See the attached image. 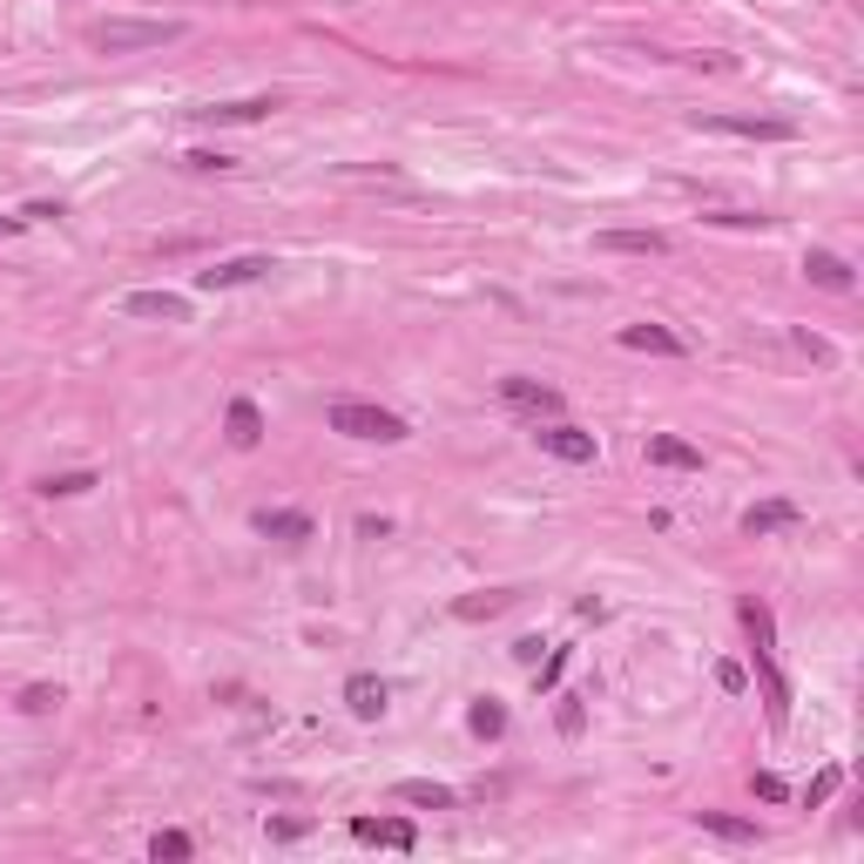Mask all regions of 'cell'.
Listing matches in <instances>:
<instances>
[{
    "label": "cell",
    "mask_w": 864,
    "mask_h": 864,
    "mask_svg": "<svg viewBox=\"0 0 864 864\" xmlns=\"http://www.w3.org/2000/svg\"><path fill=\"white\" fill-rule=\"evenodd\" d=\"M716 682H723V689L736 696V689H743V662H723V669H716Z\"/></svg>",
    "instance_id": "cell-33"
},
{
    "label": "cell",
    "mask_w": 864,
    "mask_h": 864,
    "mask_svg": "<svg viewBox=\"0 0 864 864\" xmlns=\"http://www.w3.org/2000/svg\"><path fill=\"white\" fill-rule=\"evenodd\" d=\"M500 399L506 406H521V412H534V419H561V392L554 385H540V378H500Z\"/></svg>",
    "instance_id": "cell-7"
},
{
    "label": "cell",
    "mask_w": 864,
    "mask_h": 864,
    "mask_svg": "<svg viewBox=\"0 0 864 864\" xmlns=\"http://www.w3.org/2000/svg\"><path fill=\"white\" fill-rule=\"evenodd\" d=\"M561 669H568V649H554V655L540 662V689H554V682H561Z\"/></svg>",
    "instance_id": "cell-30"
},
{
    "label": "cell",
    "mask_w": 864,
    "mask_h": 864,
    "mask_svg": "<svg viewBox=\"0 0 864 864\" xmlns=\"http://www.w3.org/2000/svg\"><path fill=\"white\" fill-rule=\"evenodd\" d=\"M89 487H95V474H48V480H42V493H48V500H68V493H89Z\"/></svg>",
    "instance_id": "cell-24"
},
{
    "label": "cell",
    "mask_w": 864,
    "mask_h": 864,
    "mask_svg": "<svg viewBox=\"0 0 864 864\" xmlns=\"http://www.w3.org/2000/svg\"><path fill=\"white\" fill-rule=\"evenodd\" d=\"M621 345H628V351H655V359H682V351H689L669 325H628Z\"/></svg>",
    "instance_id": "cell-17"
},
{
    "label": "cell",
    "mask_w": 864,
    "mask_h": 864,
    "mask_svg": "<svg viewBox=\"0 0 864 864\" xmlns=\"http://www.w3.org/2000/svg\"><path fill=\"white\" fill-rule=\"evenodd\" d=\"M385 702H392V689H385L378 676H351V682H345V710L359 716V723H378Z\"/></svg>",
    "instance_id": "cell-11"
},
{
    "label": "cell",
    "mask_w": 864,
    "mask_h": 864,
    "mask_svg": "<svg viewBox=\"0 0 864 864\" xmlns=\"http://www.w3.org/2000/svg\"><path fill=\"white\" fill-rule=\"evenodd\" d=\"M278 108V95H244V102H210V108H189L196 122H264Z\"/></svg>",
    "instance_id": "cell-12"
},
{
    "label": "cell",
    "mask_w": 864,
    "mask_h": 864,
    "mask_svg": "<svg viewBox=\"0 0 864 864\" xmlns=\"http://www.w3.org/2000/svg\"><path fill=\"white\" fill-rule=\"evenodd\" d=\"M55 702H61V689H48V682H34V689H21V710H27V716H48V710H55Z\"/></svg>",
    "instance_id": "cell-25"
},
{
    "label": "cell",
    "mask_w": 864,
    "mask_h": 864,
    "mask_svg": "<svg viewBox=\"0 0 864 864\" xmlns=\"http://www.w3.org/2000/svg\"><path fill=\"white\" fill-rule=\"evenodd\" d=\"M696 824L723 844H763V824L757 817H729V810H696Z\"/></svg>",
    "instance_id": "cell-14"
},
{
    "label": "cell",
    "mask_w": 864,
    "mask_h": 864,
    "mask_svg": "<svg viewBox=\"0 0 864 864\" xmlns=\"http://www.w3.org/2000/svg\"><path fill=\"white\" fill-rule=\"evenodd\" d=\"M304 831H311L304 817H278V824H270V838H284V844H291V838H304Z\"/></svg>",
    "instance_id": "cell-31"
},
{
    "label": "cell",
    "mask_w": 864,
    "mask_h": 864,
    "mask_svg": "<svg viewBox=\"0 0 864 864\" xmlns=\"http://www.w3.org/2000/svg\"><path fill=\"white\" fill-rule=\"evenodd\" d=\"M561 729H568V736H581V702H574V696L561 702Z\"/></svg>",
    "instance_id": "cell-34"
},
{
    "label": "cell",
    "mask_w": 864,
    "mask_h": 864,
    "mask_svg": "<svg viewBox=\"0 0 864 864\" xmlns=\"http://www.w3.org/2000/svg\"><path fill=\"white\" fill-rule=\"evenodd\" d=\"M270 257H230V264H210V270H196V284L203 291H244V284H257V278H270Z\"/></svg>",
    "instance_id": "cell-6"
},
{
    "label": "cell",
    "mask_w": 864,
    "mask_h": 864,
    "mask_svg": "<svg viewBox=\"0 0 864 864\" xmlns=\"http://www.w3.org/2000/svg\"><path fill=\"white\" fill-rule=\"evenodd\" d=\"M797 345H804V351H810V359H824V365H831V345H824V338H817V331H797Z\"/></svg>",
    "instance_id": "cell-32"
},
{
    "label": "cell",
    "mask_w": 864,
    "mask_h": 864,
    "mask_svg": "<svg viewBox=\"0 0 864 864\" xmlns=\"http://www.w3.org/2000/svg\"><path fill=\"white\" fill-rule=\"evenodd\" d=\"M743 628L757 642V676H763V696H770V723L783 729L791 723V689H783V669H777V621L763 602H743Z\"/></svg>",
    "instance_id": "cell-1"
},
{
    "label": "cell",
    "mask_w": 864,
    "mask_h": 864,
    "mask_svg": "<svg viewBox=\"0 0 864 864\" xmlns=\"http://www.w3.org/2000/svg\"><path fill=\"white\" fill-rule=\"evenodd\" d=\"M122 311H129V318H170V325H183V318H189V304H183L176 291H129V297H122Z\"/></svg>",
    "instance_id": "cell-16"
},
{
    "label": "cell",
    "mask_w": 864,
    "mask_h": 864,
    "mask_svg": "<svg viewBox=\"0 0 864 864\" xmlns=\"http://www.w3.org/2000/svg\"><path fill=\"white\" fill-rule=\"evenodd\" d=\"M797 521H804L797 500H757L750 514H743V534L757 540V534H783V527H797Z\"/></svg>",
    "instance_id": "cell-15"
},
{
    "label": "cell",
    "mask_w": 864,
    "mask_h": 864,
    "mask_svg": "<svg viewBox=\"0 0 864 864\" xmlns=\"http://www.w3.org/2000/svg\"><path fill=\"white\" fill-rule=\"evenodd\" d=\"M595 250H608V257H662L669 237H662V230H602Z\"/></svg>",
    "instance_id": "cell-9"
},
{
    "label": "cell",
    "mask_w": 864,
    "mask_h": 864,
    "mask_svg": "<svg viewBox=\"0 0 864 864\" xmlns=\"http://www.w3.org/2000/svg\"><path fill=\"white\" fill-rule=\"evenodd\" d=\"M710 223H729V230H763L770 217H750V210H716Z\"/></svg>",
    "instance_id": "cell-29"
},
{
    "label": "cell",
    "mask_w": 864,
    "mask_h": 864,
    "mask_svg": "<svg viewBox=\"0 0 864 864\" xmlns=\"http://www.w3.org/2000/svg\"><path fill=\"white\" fill-rule=\"evenodd\" d=\"M257 534L264 540H311V534H318V527H311V514H297V506H264V514H257Z\"/></svg>",
    "instance_id": "cell-13"
},
{
    "label": "cell",
    "mask_w": 864,
    "mask_h": 864,
    "mask_svg": "<svg viewBox=\"0 0 864 864\" xmlns=\"http://www.w3.org/2000/svg\"><path fill=\"white\" fill-rule=\"evenodd\" d=\"M183 21H122V14H108L102 27H95V48L102 55H136V48H170V42H183Z\"/></svg>",
    "instance_id": "cell-3"
},
{
    "label": "cell",
    "mask_w": 864,
    "mask_h": 864,
    "mask_svg": "<svg viewBox=\"0 0 864 864\" xmlns=\"http://www.w3.org/2000/svg\"><path fill=\"white\" fill-rule=\"evenodd\" d=\"M534 440H540V453H554V459H568V466H595V432H574L568 419H534Z\"/></svg>",
    "instance_id": "cell-5"
},
{
    "label": "cell",
    "mask_w": 864,
    "mask_h": 864,
    "mask_svg": "<svg viewBox=\"0 0 864 864\" xmlns=\"http://www.w3.org/2000/svg\"><path fill=\"white\" fill-rule=\"evenodd\" d=\"M649 459H655V466H682V474H689V466H702V446L676 440V432H655V440H649Z\"/></svg>",
    "instance_id": "cell-21"
},
{
    "label": "cell",
    "mask_w": 864,
    "mask_h": 864,
    "mask_svg": "<svg viewBox=\"0 0 864 864\" xmlns=\"http://www.w3.org/2000/svg\"><path fill=\"white\" fill-rule=\"evenodd\" d=\"M757 797L763 804H783V797H791V783H783L777 770H757Z\"/></svg>",
    "instance_id": "cell-28"
},
{
    "label": "cell",
    "mask_w": 864,
    "mask_h": 864,
    "mask_svg": "<svg viewBox=\"0 0 864 864\" xmlns=\"http://www.w3.org/2000/svg\"><path fill=\"white\" fill-rule=\"evenodd\" d=\"M351 838H359V844H385V851H412L419 844V831L406 817H351Z\"/></svg>",
    "instance_id": "cell-8"
},
{
    "label": "cell",
    "mask_w": 864,
    "mask_h": 864,
    "mask_svg": "<svg viewBox=\"0 0 864 864\" xmlns=\"http://www.w3.org/2000/svg\"><path fill=\"white\" fill-rule=\"evenodd\" d=\"M183 163H189V170H203V176H210V170H237V163H230V155H223V149H189V155H183Z\"/></svg>",
    "instance_id": "cell-26"
},
{
    "label": "cell",
    "mask_w": 864,
    "mask_h": 864,
    "mask_svg": "<svg viewBox=\"0 0 864 864\" xmlns=\"http://www.w3.org/2000/svg\"><path fill=\"white\" fill-rule=\"evenodd\" d=\"M804 278H810L817 291H838V297L857 291V270H851L844 257H831V250H810V257H804Z\"/></svg>",
    "instance_id": "cell-10"
},
{
    "label": "cell",
    "mask_w": 864,
    "mask_h": 864,
    "mask_svg": "<svg viewBox=\"0 0 864 864\" xmlns=\"http://www.w3.org/2000/svg\"><path fill=\"white\" fill-rule=\"evenodd\" d=\"M325 419H331V432H345V440H372V446H399V440H412V425H406L399 412L365 406V399H338Z\"/></svg>",
    "instance_id": "cell-2"
},
{
    "label": "cell",
    "mask_w": 864,
    "mask_h": 864,
    "mask_svg": "<svg viewBox=\"0 0 864 864\" xmlns=\"http://www.w3.org/2000/svg\"><path fill=\"white\" fill-rule=\"evenodd\" d=\"M392 797H399V804H419V810H453V804H459L446 783H432V777H406Z\"/></svg>",
    "instance_id": "cell-19"
},
{
    "label": "cell",
    "mask_w": 864,
    "mask_h": 864,
    "mask_svg": "<svg viewBox=\"0 0 864 864\" xmlns=\"http://www.w3.org/2000/svg\"><path fill=\"white\" fill-rule=\"evenodd\" d=\"M223 425H230V446H244V453L264 440V412H257V399H230Z\"/></svg>",
    "instance_id": "cell-18"
},
{
    "label": "cell",
    "mask_w": 864,
    "mask_h": 864,
    "mask_svg": "<svg viewBox=\"0 0 864 864\" xmlns=\"http://www.w3.org/2000/svg\"><path fill=\"white\" fill-rule=\"evenodd\" d=\"M189 851H196L189 831H155V838H149V857H155V864H183Z\"/></svg>",
    "instance_id": "cell-23"
},
{
    "label": "cell",
    "mask_w": 864,
    "mask_h": 864,
    "mask_svg": "<svg viewBox=\"0 0 864 864\" xmlns=\"http://www.w3.org/2000/svg\"><path fill=\"white\" fill-rule=\"evenodd\" d=\"M466 729H474V736H506V710H500L493 696H480L474 710H466Z\"/></svg>",
    "instance_id": "cell-22"
},
{
    "label": "cell",
    "mask_w": 864,
    "mask_h": 864,
    "mask_svg": "<svg viewBox=\"0 0 864 864\" xmlns=\"http://www.w3.org/2000/svg\"><path fill=\"white\" fill-rule=\"evenodd\" d=\"M696 129H716V136H757V142H791L797 122L783 115H696Z\"/></svg>",
    "instance_id": "cell-4"
},
{
    "label": "cell",
    "mask_w": 864,
    "mask_h": 864,
    "mask_svg": "<svg viewBox=\"0 0 864 864\" xmlns=\"http://www.w3.org/2000/svg\"><path fill=\"white\" fill-rule=\"evenodd\" d=\"M838 783H844V770H838V763H831V770H824V777H817V783H810V791H804V804H810V810H817V804H824V797H831V791H838Z\"/></svg>",
    "instance_id": "cell-27"
},
{
    "label": "cell",
    "mask_w": 864,
    "mask_h": 864,
    "mask_svg": "<svg viewBox=\"0 0 864 864\" xmlns=\"http://www.w3.org/2000/svg\"><path fill=\"white\" fill-rule=\"evenodd\" d=\"M359 534H365V540H385V534H392V521H378V514H365V521H359Z\"/></svg>",
    "instance_id": "cell-35"
},
{
    "label": "cell",
    "mask_w": 864,
    "mask_h": 864,
    "mask_svg": "<svg viewBox=\"0 0 864 864\" xmlns=\"http://www.w3.org/2000/svg\"><path fill=\"white\" fill-rule=\"evenodd\" d=\"M21 223H27L21 210H14V217H0V237H14V230H21Z\"/></svg>",
    "instance_id": "cell-36"
},
{
    "label": "cell",
    "mask_w": 864,
    "mask_h": 864,
    "mask_svg": "<svg viewBox=\"0 0 864 864\" xmlns=\"http://www.w3.org/2000/svg\"><path fill=\"white\" fill-rule=\"evenodd\" d=\"M506 608H514V587H487V595H459V602H453L459 621H493V615H506Z\"/></svg>",
    "instance_id": "cell-20"
}]
</instances>
